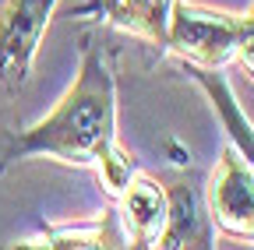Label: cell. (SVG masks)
Instances as JSON below:
<instances>
[{"label": "cell", "instance_id": "obj_1", "mask_svg": "<svg viewBox=\"0 0 254 250\" xmlns=\"http://www.w3.org/2000/svg\"><path fill=\"white\" fill-rule=\"evenodd\" d=\"M25 159L85 166L99 176V191L113 201L138 173V159L117 138V78L95 32L81 36V64L67 92L46 116L18 127L0 145V173Z\"/></svg>", "mask_w": 254, "mask_h": 250}, {"label": "cell", "instance_id": "obj_2", "mask_svg": "<svg viewBox=\"0 0 254 250\" xmlns=\"http://www.w3.org/2000/svg\"><path fill=\"white\" fill-rule=\"evenodd\" d=\"M244 36V14L205 7L194 0H173L163 56H177L190 67H222L233 60Z\"/></svg>", "mask_w": 254, "mask_h": 250}, {"label": "cell", "instance_id": "obj_3", "mask_svg": "<svg viewBox=\"0 0 254 250\" xmlns=\"http://www.w3.org/2000/svg\"><path fill=\"white\" fill-rule=\"evenodd\" d=\"M60 0H4L0 7V88L18 96L25 88L39 46Z\"/></svg>", "mask_w": 254, "mask_h": 250}, {"label": "cell", "instance_id": "obj_4", "mask_svg": "<svg viewBox=\"0 0 254 250\" xmlns=\"http://www.w3.org/2000/svg\"><path fill=\"white\" fill-rule=\"evenodd\" d=\"M201 198L215 233L240 243H254V169L230 141L222 148Z\"/></svg>", "mask_w": 254, "mask_h": 250}, {"label": "cell", "instance_id": "obj_5", "mask_svg": "<svg viewBox=\"0 0 254 250\" xmlns=\"http://www.w3.org/2000/svg\"><path fill=\"white\" fill-rule=\"evenodd\" d=\"M113 215L124 233V247H155L166 226V187L145 173H134L113 198Z\"/></svg>", "mask_w": 254, "mask_h": 250}, {"label": "cell", "instance_id": "obj_6", "mask_svg": "<svg viewBox=\"0 0 254 250\" xmlns=\"http://www.w3.org/2000/svg\"><path fill=\"white\" fill-rule=\"evenodd\" d=\"M170 11H173V0H81L67 14L71 18H92V21L110 25V28H120L127 36H138L148 46H155L159 56H163Z\"/></svg>", "mask_w": 254, "mask_h": 250}, {"label": "cell", "instance_id": "obj_7", "mask_svg": "<svg viewBox=\"0 0 254 250\" xmlns=\"http://www.w3.org/2000/svg\"><path fill=\"white\" fill-rule=\"evenodd\" d=\"M159 250H208L215 247V226L208 218L205 198L190 180H173L166 187V226L159 233Z\"/></svg>", "mask_w": 254, "mask_h": 250}, {"label": "cell", "instance_id": "obj_8", "mask_svg": "<svg viewBox=\"0 0 254 250\" xmlns=\"http://www.w3.org/2000/svg\"><path fill=\"white\" fill-rule=\"evenodd\" d=\"M180 67H184V74H187L190 81L205 92L212 113L219 116L222 131H226V141L244 155L247 166L254 169V123H251V116L244 113V106H240V99H237L230 78L222 74V67H190V64H180Z\"/></svg>", "mask_w": 254, "mask_h": 250}, {"label": "cell", "instance_id": "obj_9", "mask_svg": "<svg viewBox=\"0 0 254 250\" xmlns=\"http://www.w3.org/2000/svg\"><path fill=\"white\" fill-rule=\"evenodd\" d=\"M14 247H50V250H113L124 247V233L117 226L113 208L88 222H67V226H43L36 236H25Z\"/></svg>", "mask_w": 254, "mask_h": 250}, {"label": "cell", "instance_id": "obj_10", "mask_svg": "<svg viewBox=\"0 0 254 250\" xmlns=\"http://www.w3.org/2000/svg\"><path fill=\"white\" fill-rule=\"evenodd\" d=\"M230 64H237L244 74H247V81L254 85V0H251V7L244 11V36H240V43H237V50H233V60Z\"/></svg>", "mask_w": 254, "mask_h": 250}]
</instances>
